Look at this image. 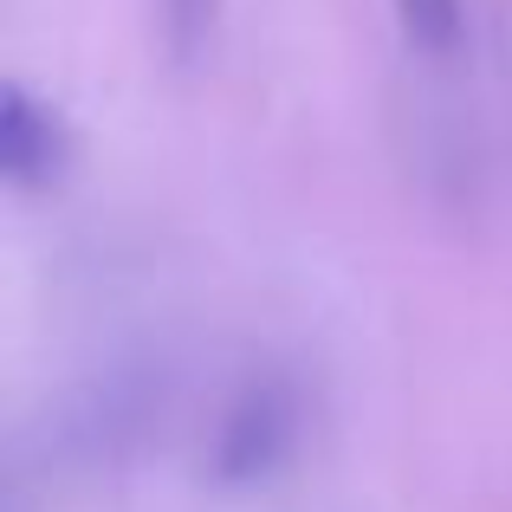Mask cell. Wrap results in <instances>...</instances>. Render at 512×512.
<instances>
[{
	"instance_id": "cell-2",
	"label": "cell",
	"mask_w": 512,
	"mask_h": 512,
	"mask_svg": "<svg viewBox=\"0 0 512 512\" xmlns=\"http://www.w3.org/2000/svg\"><path fill=\"white\" fill-rule=\"evenodd\" d=\"M65 163H72V137H65L59 111L39 104L26 85H13L7 104H0V169H7V182L39 195L65 175Z\"/></svg>"
},
{
	"instance_id": "cell-3",
	"label": "cell",
	"mask_w": 512,
	"mask_h": 512,
	"mask_svg": "<svg viewBox=\"0 0 512 512\" xmlns=\"http://www.w3.org/2000/svg\"><path fill=\"white\" fill-rule=\"evenodd\" d=\"M402 7V33L415 39V46H428V52H448L454 39H461V0H396Z\"/></svg>"
},
{
	"instance_id": "cell-4",
	"label": "cell",
	"mask_w": 512,
	"mask_h": 512,
	"mask_svg": "<svg viewBox=\"0 0 512 512\" xmlns=\"http://www.w3.org/2000/svg\"><path fill=\"white\" fill-rule=\"evenodd\" d=\"M208 33H214V0H163V39L175 59H195Z\"/></svg>"
},
{
	"instance_id": "cell-1",
	"label": "cell",
	"mask_w": 512,
	"mask_h": 512,
	"mask_svg": "<svg viewBox=\"0 0 512 512\" xmlns=\"http://www.w3.org/2000/svg\"><path fill=\"white\" fill-rule=\"evenodd\" d=\"M292 441H299V396H292L286 376H247L227 402L221 428H214L208 448V474L221 487H260L279 467L292 461Z\"/></svg>"
}]
</instances>
